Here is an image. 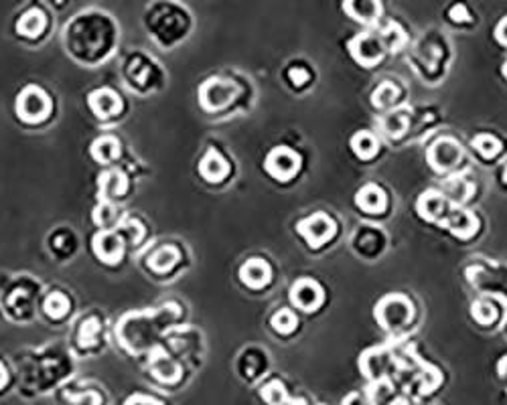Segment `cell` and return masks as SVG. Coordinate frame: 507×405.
Masks as SVG:
<instances>
[{"label":"cell","mask_w":507,"mask_h":405,"mask_svg":"<svg viewBox=\"0 0 507 405\" xmlns=\"http://www.w3.org/2000/svg\"><path fill=\"white\" fill-rule=\"evenodd\" d=\"M199 170H201V175L207 178V180L217 183V180H221V178L228 175L229 166L228 163H226V158H224L219 152L209 150L207 154H205V158L201 160Z\"/></svg>","instance_id":"cell-15"},{"label":"cell","mask_w":507,"mask_h":405,"mask_svg":"<svg viewBox=\"0 0 507 405\" xmlns=\"http://www.w3.org/2000/svg\"><path fill=\"white\" fill-rule=\"evenodd\" d=\"M343 9L347 11V13L353 16L355 21H359V23H373V21H378L380 19V13H381V6L378 4V2H371V0H361V2H345L343 4Z\"/></svg>","instance_id":"cell-17"},{"label":"cell","mask_w":507,"mask_h":405,"mask_svg":"<svg viewBox=\"0 0 507 405\" xmlns=\"http://www.w3.org/2000/svg\"><path fill=\"white\" fill-rule=\"evenodd\" d=\"M179 260V252L177 247L173 245H166V247H161L159 252L152 255L149 260V264L154 272H169L171 267L177 264Z\"/></svg>","instance_id":"cell-23"},{"label":"cell","mask_w":507,"mask_h":405,"mask_svg":"<svg viewBox=\"0 0 507 405\" xmlns=\"http://www.w3.org/2000/svg\"><path fill=\"white\" fill-rule=\"evenodd\" d=\"M89 108L96 112L98 118H112L120 112L122 103H120V98L116 96L112 89L104 88V89H96L89 93Z\"/></svg>","instance_id":"cell-11"},{"label":"cell","mask_w":507,"mask_h":405,"mask_svg":"<svg viewBox=\"0 0 507 405\" xmlns=\"http://www.w3.org/2000/svg\"><path fill=\"white\" fill-rule=\"evenodd\" d=\"M67 310H69V300L65 298L64 294L55 292V294L47 296V300H45V312H47L49 317L61 318L65 317Z\"/></svg>","instance_id":"cell-26"},{"label":"cell","mask_w":507,"mask_h":405,"mask_svg":"<svg viewBox=\"0 0 507 405\" xmlns=\"http://www.w3.org/2000/svg\"><path fill=\"white\" fill-rule=\"evenodd\" d=\"M351 148H353V152L359 158H373L378 148H380V144H378V140H376L373 134H369V132H357L353 140H351Z\"/></svg>","instance_id":"cell-22"},{"label":"cell","mask_w":507,"mask_h":405,"mask_svg":"<svg viewBox=\"0 0 507 405\" xmlns=\"http://www.w3.org/2000/svg\"><path fill=\"white\" fill-rule=\"evenodd\" d=\"M473 146L477 148V152L485 156V158H493L497 152L501 150L499 140L489 136V134H479L477 138H473Z\"/></svg>","instance_id":"cell-27"},{"label":"cell","mask_w":507,"mask_h":405,"mask_svg":"<svg viewBox=\"0 0 507 405\" xmlns=\"http://www.w3.org/2000/svg\"><path fill=\"white\" fill-rule=\"evenodd\" d=\"M296 317L292 314L291 310H280V312H276L274 317H272V327H274V330L276 332H280V334H288V332H292V330L296 329Z\"/></svg>","instance_id":"cell-28"},{"label":"cell","mask_w":507,"mask_h":405,"mask_svg":"<svg viewBox=\"0 0 507 405\" xmlns=\"http://www.w3.org/2000/svg\"><path fill=\"white\" fill-rule=\"evenodd\" d=\"M124 405H163L161 401L146 397V395H134V397H128Z\"/></svg>","instance_id":"cell-33"},{"label":"cell","mask_w":507,"mask_h":405,"mask_svg":"<svg viewBox=\"0 0 507 405\" xmlns=\"http://www.w3.org/2000/svg\"><path fill=\"white\" fill-rule=\"evenodd\" d=\"M126 177L120 170H108L100 177V195L104 199H118L126 193Z\"/></svg>","instance_id":"cell-16"},{"label":"cell","mask_w":507,"mask_h":405,"mask_svg":"<svg viewBox=\"0 0 507 405\" xmlns=\"http://www.w3.org/2000/svg\"><path fill=\"white\" fill-rule=\"evenodd\" d=\"M301 166V158L296 152H292L291 148H274V150L268 154L266 158V170L278 180H288L296 175Z\"/></svg>","instance_id":"cell-7"},{"label":"cell","mask_w":507,"mask_h":405,"mask_svg":"<svg viewBox=\"0 0 507 405\" xmlns=\"http://www.w3.org/2000/svg\"><path fill=\"white\" fill-rule=\"evenodd\" d=\"M503 73H506V77H507V63H506V67H503Z\"/></svg>","instance_id":"cell-40"},{"label":"cell","mask_w":507,"mask_h":405,"mask_svg":"<svg viewBox=\"0 0 507 405\" xmlns=\"http://www.w3.org/2000/svg\"><path fill=\"white\" fill-rule=\"evenodd\" d=\"M296 229L301 235H304V240L308 241L311 247H321L335 235V221L325 213H317V215L303 219Z\"/></svg>","instance_id":"cell-4"},{"label":"cell","mask_w":507,"mask_h":405,"mask_svg":"<svg viewBox=\"0 0 507 405\" xmlns=\"http://www.w3.org/2000/svg\"><path fill=\"white\" fill-rule=\"evenodd\" d=\"M291 300L294 306H298L304 312L317 310L323 302V290L317 282L313 280H298L291 292Z\"/></svg>","instance_id":"cell-8"},{"label":"cell","mask_w":507,"mask_h":405,"mask_svg":"<svg viewBox=\"0 0 507 405\" xmlns=\"http://www.w3.org/2000/svg\"><path fill=\"white\" fill-rule=\"evenodd\" d=\"M96 337H98V320H96V318H89V320L84 322V327H81L79 341H81L84 347H89V344H94Z\"/></svg>","instance_id":"cell-31"},{"label":"cell","mask_w":507,"mask_h":405,"mask_svg":"<svg viewBox=\"0 0 507 405\" xmlns=\"http://www.w3.org/2000/svg\"><path fill=\"white\" fill-rule=\"evenodd\" d=\"M262 399L266 401L268 405H282L288 401L286 397V389L280 381H270L268 385L262 387Z\"/></svg>","instance_id":"cell-25"},{"label":"cell","mask_w":507,"mask_h":405,"mask_svg":"<svg viewBox=\"0 0 507 405\" xmlns=\"http://www.w3.org/2000/svg\"><path fill=\"white\" fill-rule=\"evenodd\" d=\"M4 383H6V371H4V367L0 365V387H2Z\"/></svg>","instance_id":"cell-38"},{"label":"cell","mask_w":507,"mask_h":405,"mask_svg":"<svg viewBox=\"0 0 507 405\" xmlns=\"http://www.w3.org/2000/svg\"><path fill=\"white\" fill-rule=\"evenodd\" d=\"M288 77H291L292 86L301 88V86H304L308 81V71L304 67H292L291 71H288Z\"/></svg>","instance_id":"cell-32"},{"label":"cell","mask_w":507,"mask_h":405,"mask_svg":"<svg viewBox=\"0 0 507 405\" xmlns=\"http://www.w3.org/2000/svg\"><path fill=\"white\" fill-rule=\"evenodd\" d=\"M151 371L152 375L159 381H163V383H175L181 377V367L173 359H169L165 354H159V357L152 359Z\"/></svg>","instance_id":"cell-18"},{"label":"cell","mask_w":507,"mask_h":405,"mask_svg":"<svg viewBox=\"0 0 507 405\" xmlns=\"http://www.w3.org/2000/svg\"><path fill=\"white\" fill-rule=\"evenodd\" d=\"M381 132L388 138H400L408 130V114L406 112H390L381 118L380 122Z\"/></svg>","instance_id":"cell-20"},{"label":"cell","mask_w":507,"mask_h":405,"mask_svg":"<svg viewBox=\"0 0 507 405\" xmlns=\"http://www.w3.org/2000/svg\"><path fill=\"white\" fill-rule=\"evenodd\" d=\"M448 209L451 207H448V202L444 199V195L436 193V190H428V193H424L418 199L420 215L424 217V219H428V221H441L443 223Z\"/></svg>","instance_id":"cell-12"},{"label":"cell","mask_w":507,"mask_h":405,"mask_svg":"<svg viewBox=\"0 0 507 405\" xmlns=\"http://www.w3.org/2000/svg\"><path fill=\"white\" fill-rule=\"evenodd\" d=\"M355 202L366 211V213H383L386 209V195L383 190L378 187V185H366L363 189L357 193L355 197Z\"/></svg>","instance_id":"cell-14"},{"label":"cell","mask_w":507,"mask_h":405,"mask_svg":"<svg viewBox=\"0 0 507 405\" xmlns=\"http://www.w3.org/2000/svg\"><path fill=\"white\" fill-rule=\"evenodd\" d=\"M94 219H96V223L101 225L104 229H110L116 221L114 207H112L110 202H101L100 207L96 209V213H94Z\"/></svg>","instance_id":"cell-30"},{"label":"cell","mask_w":507,"mask_h":405,"mask_svg":"<svg viewBox=\"0 0 507 405\" xmlns=\"http://www.w3.org/2000/svg\"><path fill=\"white\" fill-rule=\"evenodd\" d=\"M414 317V310H412V302L400 296V294H393V296H386L378 306H376V318L381 324V329L390 330H400L410 324V320Z\"/></svg>","instance_id":"cell-1"},{"label":"cell","mask_w":507,"mask_h":405,"mask_svg":"<svg viewBox=\"0 0 507 405\" xmlns=\"http://www.w3.org/2000/svg\"><path fill=\"white\" fill-rule=\"evenodd\" d=\"M343 405H369L359 393H351L345 401H343Z\"/></svg>","instance_id":"cell-36"},{"label":"cell","mask_w":507,"mask_h":405,"mask_svg":"<svg viewBox=\"0 0 507 405\" xmlns=\"http://www.w3.org/2000/svg\"><path fill=\"white\" fill-rule=\"evenodd\" d=\"M497 369H499V375L501 377H507V354L499 361V365H497Z\"/></svg>","instance_id":"cell-37"},{"label":"cell","mask_w":507,"mask_h":405,"mask_svg":"<svg viewBox=\"0 0 507 405\" xmlns=\"http://www.w3.org/2000/svg\"><path fill=\"white\" fill-rule=\"evenodd\" d=\"M122 250H124V243L112 231H104L94 237V252L106 264H116L122 257Z\"/></svg>","instance_id":"cell-10"},{"label":"cell","mask_w":507,"mask_h":405,"mask_svg":"<svg viewBox=\"0 0 507 405\" xmlns=\"http://www.w3.org/2000/svg\"><path fill=\"white\" fill-rule=\"evenodd\" d=\"M473 317H475V320L477 322H481V324H491L495 320V317H497V312H495V306L491 302H487V300H479V302L473 304Z\"/></svg>","instance_id":"cell-29"},{"label":"cell","mask_w":507,"mask_h":405,"mask_svg":"<svg viewBox=\"0 0 507 405\" xmlns=\"http://www.w3.org/2000/svg\"><path fill=\"white\" fill-rule=\"evenodd\" d=\"M270 274H272V272H270V266H268L264 260H258V257L246 262L240 270L241 282H244L246 286H250V288H262V286H266L268 282H270Z\"/></svg>","instance_id":"cell-13"},{"label":"cell","mask_w":507,"mask_h":405,"mask_svg":"<svg viewBox=\"0 0 507 405\" xmlns=\"http://www.w3.org/2000/svg\"><path fill=\"white\" fill-rule=\"evenodd\" d=\"M383 51H386V45L378 33H363L351 41V55L355 57V61H359L366 67L378 63L383 57Z\"/></svg>","instance_id":"cell-5"},{"label":"cell","mask_w":507,"mask_h":405,"mask_svg":"<svg viewBox=\"0 0 507 405\" xmlns=\"http://www.w3.org/2000/svg\"><path fill=\"white\" fill-rule=\"evenodd\" d=\"M282 405H304V401L303 399H298V401H292V399H288L286 404H282Z\"/></svg>","instance_id":"cell-39"},{"label":"cell","mask_w":507,"mask_h":405,"mask_svg":"<svg viewBox=\"0 0 507 405\" xmlns=\"http://www.w3.org/2000/svg\"><path fill=\"white\" fill-rule=\"evenodd\" d=\"M495 37H497V41H499L501 45H507V16L497 25V29H495Z\"/></svg>","instance_id":"cell-35"},{"label":"cell","mask_w":507,"mask_h":405,"mask_svg":"<svg viewBox=\"0 0 507 405\" xmlns=\"http://www.w3.org/2000/svg\"><path fill=\"white\" fill-rule=\"evenodd\" d=\"M461 158H463V148L451 138L436 140L428 150L431 166L438 173H446V170L455 168L461 163Z\"/></svg>","instance_id":"cell-6"},{"label":"cell","mask_w":507,"mask_h":405,"mask_svg":"<svg viewBox=\"0 0 507 405\" xmlns=\"http://www.w3.org/2000/svg\"><path fill=\"white\" fill-rule=\"evenodd\" d=\"M451 19H453L455 23H463V21H467V19H469L467 9H465L463 4H456V6H453V9H451Z\"/></svg>","instance_id":"cell-34"},{"label":"cell","mask_w":507,"mask_h":405,"mask_svg":"<svg viewBox=\"0 0 507 405\" xmlns=\"http://www.w3.org/2000/svg\"><path fill=\"white\" fill-rule=\"evenodd\" d=\"M16 29H19V33L25 35V37H39V35L43 33V29H45V14L37 11V9H33V11H29V13L19 21Z\"/></svg>","instance_id":"cell-21"},{"label":"cell","mask_w":507,"mask_h":405,"mask_svg":"<svg viewBox=\"0 0 507 405\" xmlns=\"http://www.w3.org/2000/svg\"><path fill=\"white\" fill-rule=\"evenodd\" d=\"M236 93H238L236 83H231L229 79L214 77L201 86L199 100H201V106L205 110H221L236 98Z\"/></svg>","instance_id":"cell-3"},{"label":"cell","mask_w":507,"mask_h":405,"mask_svg":"<svg viewBox=\"0 0 507 405\" xmlns=\"http://www.w3.org/2000/svg\"><path fill=\"white\" fill-rule=\"evenodd\" d=\"M443 225L446 229H451L456 237L467 240V237H471V235L477 231L479 221H477V217L473 215L471 211H467V209H463V207H451L446 217H444Z\"/></svg>","instance_id":"cell-9"},{"label":"cell","mask_w":507,"mask_h":405,"mask_svg":"<svg viewBox=\"0 0 507 405\" xmlns=\"http://www.w3.org/2000/svg\"><path fill=\"white\" fill-rule=\"evenodd\" d=\"M91 154L100 163H112L120 156V142L112 136H101L91 144Z\"/></svg>","instance_id":"cell-19"},{"label":"cell","mask_w":507,"mask_h":405,"mask_svg":"<svg viewBox=\"0 0 507 405\" xmlns=\"http://www.w3.org/2000/svg\"><path fill=\"white\" fill-rule=\"evenodd\" d=\"M16 112L29 124H37L49 116L51 101L43 89L29 86L23 89V93L16 100Z\"/></svg>","instance_id":"cell-2"},{"label":"cell","mask_w":507,"mask_h":405,"mask_svg":"<svg viewBox=\"0 0 507 405\" xmlns=\"http://www.w3.org/2000/svg\"><path fill=\"white\" fill-rule=\"evenodd\" d=\"M396 100H398V88L392 81H383L380 88L373 91V98H371L376 108H390Z\"/></svg>","instance_id":"cell-24"}]
</instances>
